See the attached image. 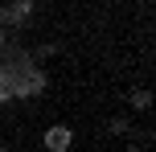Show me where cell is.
I'll return each mask as SVG.
<instances>
[{
    "label": "cell",
    "mask_w": 156,
    "mask_h": 152,
    "mask_svg": "<svg viewBox=\"0 0 156 152\" xmlns=\"http://www.w3.org/2000/svg\"><path fill=\"white\" fill-rule=\"evenodd\" d=\"M111 132H115V136H119V132H127V119H123V115H115V119H111Z\"/></svg>",
    "instance_id": "cell-5"
},
{
    "label": "cell",
    "mask_w": 156,
    "mask_h": 152,
    "mask_svg": "<svg viewBox=\"0 0 156 152\" xmlns=\"http://www.w3.org/2000/svg\"><path fill=\"white\" fill-rule=\"evenodd\" d=\"M127 152H140V148H127Z\"/></svg>",
    "instance_id": "cell-7"
},
{
    "label": "cell",
    "mask_w": 156,
    "mask_h": 152,
    "mask_svg": "<svg viewBox=\"0 0 156 152\" xmlns=\"http://www.w3.org/2000/svg\"><path fill=\"white\" fill-rule=\"evenodd\" d=\"M29 16H33V0H21V4H12V8H0V21H12V25L29 21Z\"/></svg>",
    "instance_id": "cell-2"
},
{
    "label": "cell",
    "mask_w": 156,
    "mask_h": 152,
    "mask_svg": "<svg viewBox=\"0 0 156 152\" xmlns=\"http://www.w3.org/2000/svg\"><path fill=\"white\" fill-rule=\"evenodd\" d=\"M29 90H33V95H41V90H45V74H41V70L29 74Z\"/></svg>",
    "instance_id": "cell-4"
},
{
    "label": "cell",
    "mask_w": 156,
    "mask_h": 152,
    "mask_svg": "<svg viewBox=\"0 0 156 152\" xmlns=\"http://www.w3.org/2000/svg\"><path fill=\"white\" fill-rule=\"evenodd\" d=\"M132 107H136V111H148V107H152V95H148V90H136V95H132Z\"/></svg>",
    "instance_id": "cell-3"
},
{
    "label": "cell",
    "mask_w": 156,
    "mask_h": 152,
    "mask_svg": "<svg viewBox=\"0 0 156 152\" xmlns=\"http://www.w3.org/2000/svg\"><path fill=\"white\" fill-rule=\"evenodd\" d=\"M0 152H8V144H4V140H0Z\"/></svg>",
    "instance_id": "cell-6"
},
{
    "label": "cell",
    "mask_w": 156,
    "mask_h": 152,
    "mask_svg": "<svg viewBox=\"0 0 156 152\" xmlns=\"http://www.w3.org/2000/svg\"><path fill=\"white\" fill-rule=\"evenodd\" d=\"M70 144H74V132L66 128V123L45 128V148H49V152H70Z\"/></svg>",
    "instance_id": "cell-1"
}]
</instances>
